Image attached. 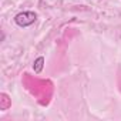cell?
<instances>
[{
  "label": "cell",
  "mask_w": 121,
  "mask_h": 121,
  "mask_svg": "<svg viewBox=\"0 0 121 121\" xmlns=\"http://www.w3.org/2000/svg\"><path fill=\"white\" fill-rule=\"evenodd\" d=\"M37 20V14L34 12H22L14 16V23L20 27H29Z\"/></svg>",
  "instance_id": "obj_1"
},
{
  "label": "cell",
  "mask_w": 121,
  "mask_h": 121,
  "mask_svg": "<svg viewBox=\"0 0 121 121\" xmlns=\"http://www.w3.org/2000/svg\"><path fill=\"white\" fill-rule=\"evenodd\" d=\"M43 67H44V57H37L36 60H34V64H33V70H34V73H41V70H43Z\"/></svg>",
  "instance_id": "obj_2"
},
{
  "label": "cell",
  "mask_w": 121,
  "mask_h": 121,
  "mask_svg": "<svg viewBox=\"0 0 121 121\" xmlns=\"http://www.w3.org/2000/svg\"><path fill=\"white\" fill-rule=\"evenodd\" d=\"M10 107V100H9V95L2 93L0 94V108L2 110H7Z\"/></svg>",
  "instance_id": "obj_3"
}]
</instances>
